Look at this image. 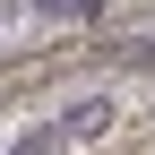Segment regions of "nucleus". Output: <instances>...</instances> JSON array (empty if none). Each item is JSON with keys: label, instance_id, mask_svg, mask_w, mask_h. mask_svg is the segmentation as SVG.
Listing matches in <instances>:
<instances>
[{"label": "nucleus", "instance_id": "nucleus-1", "mask_svg": "<svg viewBox=\"0 0 155 155\" xmlns=\"http://www.w3.org/2000/svg\"><path fill=\"white\" fill-rule=\"evenodd\" d=\"M61 129H69V138H95V129H112V104H104V95H86V104L61 112Z\"/></svg>", "mask_w": 155, "mask_h": 155}, {"label": "nucleus", "instance_id": "nucleus-2", "mask_svg": "<svg viewBox=\"0 0 155 155\" xmlns=\"http://www.w3.org/2000/svg\"><path fill=\"white\" fill-rule=\"evenodd\" d=\"M61 147H69V129H61V121H52V129H26V138H17L9 155H61Z\"/></svg>", "mask_w": 155, "mask_h": 155}, {"label": "nucleus", "instance_id": "nucleus-3", "mask_svg": "<svg viewBox=\"0 0 155 155\" xmlns=\"http://www.w3.org/2000/svg\"><path fill=\"white\" fill-rule=\"evenodd\" d=\"M35 17H104V0H26Z\"/></svg>", "mask_w": 155, "mask_h": 155}]
</instances>
